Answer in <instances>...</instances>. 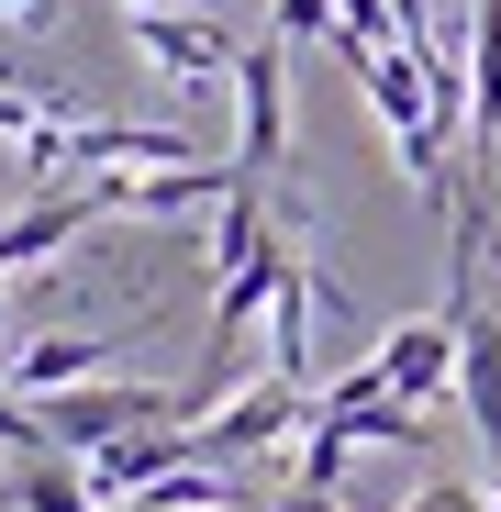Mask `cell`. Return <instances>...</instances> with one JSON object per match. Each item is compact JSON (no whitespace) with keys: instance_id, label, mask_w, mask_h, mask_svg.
Here are the masks:
<instances>
[{"instance_id":"11","label":"cell","mask_w":501,"mask_h":512,"mask_svg":"<svg viewBox=\"0 0 501 512\" xmlns=\"http://www.w3.org/2000/svg\"><path fill=\"white\" fill-rule=\"evenodd\" d=\"M34 446H45V412H34L12 379H0V457H34Z\"/></svg>"},{"instance_id":"6","label":"cell","mask_w":501,"mask_h":512,"mask_svg":"<svg viewBox=\"0 0 501 512\" xmlns=\"http://www.w3.org/2000/svg\"><path fill=\"white\" fill-rule=\"evenodd\" d=\"M101 368H112V334H23V346L0 357V379H12L23 401L78 390V379H101Z\"/></svg>"},{"instance_id":"2","label":"cell","mask_w":501,"mask_h":512,"mask_svg":"<svg viewBox=\"0 0 501 512\" xmlns=\"http://www.w3.org/2000/svg\"><path fill=\"white\" fill-rule=\"evenodd\" d=\"M301 423H312V379H257V390H223L201 423H190V446L212 457V468H245V457H268V446H290L301 435Z\"/></svg>"},{"instance_id":"13","label":"cell","mask_w":501,"mask_h":512,"mask_svg":"<svg viewBox=\"0 0 501 512\" xmlns=\"http://www.w3.org/2000/svg\"><path fill=\"white\" fill-rule=\"evenodd\" d=\"M279 512H346V501H334V490H312V479H290V501Z\"/></svg>"},{"instance_id":"3","label":"cell","mask_w":501,"mask_h":512,"mask_svg":"<svg viewBox=\"0 0 501 512\" xmlns=\"http://www.w3.org/2000/svg\"><path fill=\"white\" fill-rule=\"evenodd\" d=\"M134 56L156 78H179V90H212V78H234V23H212L201 0H167V12H134Z\"/></svg>"},{"instance_id":"8","label":"cell","mask_w":501,"mask_h":512,"mask_svg":"<svg viewBox=\"0 0 501 512\" xmlns=\"http://www.w3.org/2000/svg\"><path fill=\"white\" fill-rule=\"evenodd\" d=\"M468 145L501 156V0H468Z\"/></svg>"},{"instance_id":"5","label":"cell","mask_w":501,"mask_h":512,"mask_svg":"<svg viewBox=\"0 0 501 512\" xmlns=\"http://www.w3.org/2000/svg\"><path fill=\"white\" fill-rule=\"evenodd\" d=\"M368 379L390 390V401H446L457 390V312H412V323H390L379 334V357H368Z\"/></svg>"},{"instance_id":"10","label":"cell","mask_w":501,"mask_h":512,"mask_svg":"<svg viewBox=\"0 0 501 512\" xmlns=\"http://www.w3.org/2000/svg\"><path fill=\"white\" fill-rule=\"evenodd\" d=\"M268 34L279 45H334V0H268Z\"/></svg>"},{"instance_id":"9","label":"cell","mask_w":501,"mask_h":512,"mask_svg":"<svg viewBox=\"0 0 501 512\" xmlns=\"http://www.w3.org/2000/svg\"><path fill=\"white\" fill-rule=\"evenodd\" d=\"M312 312H323V279L290 256V279H279V301H268V357H279V379H312Z\"/></svg>"},{"instance_id":"1","label":"cell","mask_w":501,"mask_h":512,"mask_svg":"<svg viewBox=\"0 0 501 512\" xmlns=\"http://www.w3.org/2000/svg\"><path fill=\"white\" fill-rule=\"evenodd\" d=\"M45 446L67 457H101L112 435H134V423H190V390H156V379H78V390H45Z\"/></svg>"},{"instance_id":"14","label":"cell","mask_w":501,"mask_h":512,"mask_svg":"<svg viewBox=\"0 0 501 512\" xmlns=\"http://www.w3.org/2000/svg\"><path fill=\"white\" fill-rule=\"evenodd\" d=\"M490 167H501V156H490Z\"/></svg>"},{"instance_id":"7","label":"cell","mask_w":501,"mask_h":512,"mask_svg":"<svg viewBox=\"0 0 501 512\" xmlns=\"http://www.w3.org/2000/svg\"><path fill=\"white\" fill-rule=\"evenodd\" d=\"M0 512H101V490H90V457H67V446H34V457H12V479H0Z\"/></svg>"},{"instance_id":"4","label":"cell","mask_w":501,"mask_h":512,"mask_svg":"<svg viewBox=\"0 0 501 512\" xmlns=\"http://www.w3.org/2000/svg\"><path fill=\"white\" fill-rule=\"evenodd\" d=\"M234 156H245V179H268L290 156V45L279 34L234 56Z\"/></svg>"},{"instance_id":"12","label":"cell","mask_w":501,"mask_h":512,"mask_svg":"<svg viewBox=\"0 0 501 512\" xmlns=\"http://www.w3.org/2000/svg\"><path fill=\"white\" fill-rule=\"evenodd\" d=\"M401 512H490V490H468V479H424Z\"/></svg>"}]
</instances>
